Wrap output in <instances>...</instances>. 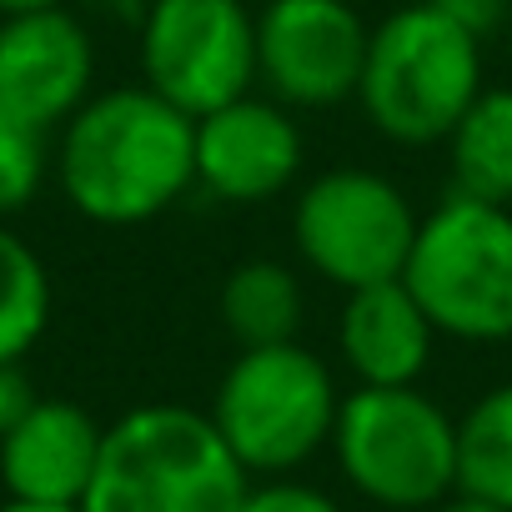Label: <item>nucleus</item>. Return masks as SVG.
<instances>
[{
    "label": "nucleus",
    "mask_w": 512,
    "mask_h": 512,
    "mask_svg": "<svg viewBox=\"0 0 512 512\" xmlns=\"http://www.w3.org/2000/svg\"><path fill=\"white\" fill-rule=\"evenodd\" d=\"M482 91V41L432 0L392 11L367 36L357 101L397 146H432L462 121Z\"/></svg>",
    "instance_id": "3"
},
{
    "label": "nucleus",
    "mask_w": 512,
    "mask_h": 512,
    "mask_svg": "<svg viewBox=\"0 0 512 512\" xmlns=\"http://www.w3.org/2000/svg\"><path fill=\"white\" fill-rule=\"evenodd\" d=\"M332 447L347 482L397 512L437 507L457 487V422L417 387H357L342 397Z\"/></svg>",
    "instance_id": "6"
},
{
    "label": "nucleus",
    "mask_w": 512,
    "mask_h": 512,
    "mask_svg": "<svg viewBox=\"0 0 512 512\" xmlns=\"http://www.w3.org/2000/svg\"><path fill=\"white\" fill-rule=\"evenodd\" d=\"M241 512H342L327 492L302 487V482H272V487H256L246 492Z\"/></svg>",
    "instance_id": "19"
},
{
    "label": "nucleus",
    "mask_w": 512,
    "mask_h": 512,
    "mask_svg": "<svg viewBox=\"0 0 512 512\" xmlns=\"http://www.w3.org/2000/svg\"><path fill=\"white\" fill-rule=\"evenodd\" d=\"M452 191L512 206V86H482L462 121L447 131Z\"/></svg>",
    "instance_id": "14"
},
{
    "label": "nucleus",
    "mask_w": 512,
    "mask_h": 512,
    "mask_svg": "<svg viewBox=\"0 0 512 512\" xmlns=\"http://www.w3.org/2000/svg\"><path fill=\"white\" fill-rule=\"evenodd\" d=\"M96 76V46L86 26L56 6L31 16L0 21V111L26 121V126H66Z\"/></svg>",
    "instance_id": "10"
},
{
    "label": "nucleus",
    "mask_w": 512,
    "mask_h": 512,
    "mask_svg": "<svg viewBox=\"0 0 512 512\" xmlns=\"http://www.w3.org/2000/svg\"><path fill=\"white\" fill-rule=\"evenodd\" d=\"M0 512H81V507H66V502H21V497H11Z\"/></svg>",
    "instance_id": "24"
},
{
    "label": "nucleus",
    "mask_w": 512,
    "mask_h": 512,
    "mask_svg": "<svg viewBox=\"0 0 512 512\" xmlns=\"http://www.w3.org/2000/svg\"><path fill=\"white\" fill-rule=\"evenodd\" d=\"M417 221L422 216L397 181L382 171L337 166L302 186L292 206V241L322 282L357 292L402 277Z\"/></svg>",
    "instance_id": "7"
},
{
    "label": "nucleus",
    "mask_w": 512,
    "mask_h": 512,
    "mask_svg": "<svg viewBox=\"0 0 512 512\" xmlns=\"http://www.w3.org/2000/svg\"><path fill=\"white\" fill-rule=\"evenodd\" d=\"M66 0H0V21L6 16H31V11H56Z\"/></svg>",
    "instance_id": "23"
},
{
    "label": "nucleus",
    "mask_w": 512,
    "mask_h": 512,
    "mask_svg": "<svg viewBox=\"0 0 512 512\" xmlns=\"http://www.w3.org/2000/svg\"><path fill=\"white\" fill-rule=\"evenodd\" d=\"M246 492L211 412L151 402L106 427L81 512H241Z\"/></svg>",
    "instance_id": "2"
},
{
    "label": "nucleus",
    "mask_w": 512,
    "mask_h": 512,
    "mask_svg": "<svg viewBox=\"0 0 512 512\" xmlns=\"http://www.w3.org/2000/svg\"><path fill=\"white\" fill-rule=\"evenodd\" d=\"M407 292L422 302L427 322L457 342H507L512 337V206L452 191L417 221L407 267Z\"/></svg>",
    "instance_id": "4"
},
{
    "label": "nucleus",
    "mask_w": 512,
    "mask_h": 512,
    "mask_svg": "<svg viewBox=\"0 0 512 512\" xmlns=\"http://www.w3.org/2000/svg\"><path fill=\"white\" fill-rule=\"evenodd\" d=\"M31 402H36V392H31L21 362H0V432H6L11 422H21V412Z\"/></svg>",
    "instance_id": "21"
},
{
    "label": "nucleus",
    "mask_w": 512,
    "mask_h": 512,
    "mask_svg": "<svg viewBox=\"0 0 512 512\" xmlns=\"http://www.w3.org/2000/svg\"><path fill=\"white\" fill-rule=\"evenodd\" d=\"M46 181V131L0 111V216L26 211Z\"/></svg>",
    "instance_id": "18"
},
{
    "label": "nucleus",
    "mask_w": 512,
    "mask_h": 512,
    "mask_svg": "<svg viewBox=\"0 0 512 512\" xmlns=\"http://www.w3.org/2000/svg\"><path fill=\"white\" fill-rule=\"evenodd\" d=\"M141 81L191 121L246 96L256 81V16L241 0H151Z\"/></svg>",
    "instance_id": "8"
},
{
    "label": "nucleus",
    "mask_w": 512,
    "mask_h": 512,
    "mask_svg": "<svg viewBox=\"0 0 512 512\" xmlns=\"http://www.w3.org/2000/svg\"><path fill=\"white\" fill-rule=\"evenodd\" d=\"M457 492L512 512V382L477 397L457 422Z\"/></svg>",
    "instance_id": "16"
},
{
    "label": "nucleus",
    "mask_w": 512,
    "mask_h": 512,
    "mask_svg": "<svg viewBox=\"0 0 512 512\" xmlns=\"http://www.w3.org/2000/svg\"><path fill=\"white\" fill-rule=\"evenodd\" d=\"M106 427L66 397H36L21 422L0 432V482L21 502L81 507Z\"/></svg>",
    "instance_id": "12"
},
{
    "label": "nucleus",
    "mask_w": 512,
    "mask_h": 512,
    "mask_svg": "<svg viewBox=\"0 0 512 512\" xmlns=\"http://www.w3.org/2000/svg\"><path fill=\"white\" fill-rule=\"evenodd\" d=\"M337 402L322 357L297 342H272L241 347L216 387L211 422L246 472H292L332 442Z\"/></svg>",
    "instance_id": "5"
},
{
    "label": "nucleus",
    "mask_w": 512,
    "mask_h": 512,
    "mask_svg": "<svg viewBox=\"0 0 512 512\" xmlns=\"http://www.w3.org/2000/svg\"><path fill=\"white\" fill-rule=\"evenodd\" d=\"M437 327L402 277L347 292L337 317V347L362 387H412L432 357Z\"/></svg>",
    "instance_id": "13"
},
{
    "label": "nucleus",
    "mask_w": 512,
    "mask_h": 512,
    "mask_svg": "<svg viewBox=\"0 0 512 512\" xmlns=\"http://www.w3.org/2000/svg\"><path fill=\"white\" fill-rule=\"evenodd\" d=\"M432 512H507V507H497V502H487V497H472V492H457V497L437 502Z\"/></svg>",
    "instance_id": "22"
},
{
    "label": "nucleus",
    "mask_w": 512,
    "mask_h": 512,
    "mask_svg": "<svg viewBox=\"0 0 512 512\" xmlns=\"http://www.w3.org/2000/svg\"><path fill=\"white\" fill-rule=\"evenodd\" d=\"M432 6L442 16H452L462 31H472L477 41H487L502 26V16H507V0H432Z\"/></svg>",
    "instance_id": "20"
},
{
    "label": "nucleus",
    "mask_w": 512,
    "mask_h": 512,
    "mask_svg": "<svg viewBox=\"0 0 512 512\" xmlns=\"http://www.w3.org/2000/svg\"><path fill=\"white\" fill-rule=\"evenodd\" d=\"M51 322V272L31 241L0 221V362H21Z\"/></svg>",
    "instance_id": "17"
},
{
    "label": "nucleus",
    "mask_w": 512,
    "mask_h": 512,
    "mask_svg": "<svg viewBox=\"0 0 512 512\" xmlns=\"http://www.w3.org/2000/svg\"><path fill=\"white\" fill-rule=\"evenodd\" d=\"M56 176L86 221L141 226L196 181V121L146 81L86 96L61 126Z\"/></svg>",
    "instance_id": "1"
},
{
    "label": "nucleus",
    "mask_w": 512,
    "mask_h": 512,
    "mask_svg": "<svg viewBox=\"0 0 512 512\" xmlns=\"http://www.w3.org/2000/svg\"><path fill=\"white\" fill-rule=\"evenodd\" d=\"M367 36L352 0H272L256 16V76L282 106H337L362 86Z\"/></svg>",
    "instance_id": "9"
},
{
    "label": "nucleus",
    "mask_w": 512,
    "mask_h": 512,
    "mask_svg": "<svg viewBox=\"0 0 512 512\" xmlns=\"http://www.w3.org/2000/svg\"><path fill=\"white\" fill-rule=\"evenodd\" d=\"M221 327L241 347H272V342H297L302 327V282L292 267L256 256V262L231 267L221 282Z\"/></svg>",
    "instance_id": "15"
},
{
    "label": "nucleus",
    "mask_w": 512,
    "mask_h": 512,
    "mask_svg": "<svg viewBox=\"0 0 512 512\" xmlns=\"http://www.w3.org/2000/svg\"><path fill=\"white\" fill-rule=\"evenodd\" d=\"M302 171V126L282 101L236 96L196 116V186L216 201L256 206L282 196Z\"/></svg>",
    "instance_id": "11"
}]
</instances>
